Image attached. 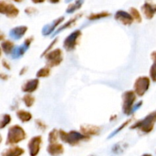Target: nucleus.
<instances>
[{
    "mask_svg": "<svg viewBox=\"0 0 156 156\" xmlns=\"http://www.w3.org/2000/svg\"><path fill=\"white\" fill-rule=\"evenodd\" d=\"M59 131V138L63 143H67L71 146L79 145L82 141H88L90 140V136L85 135L82 133H79L76 130H72L70 132H66L63 129Z\"/></svg>",
    "mask_w": 156,
    "mask_h": 156,
    "instance_id": "1",
    "label": "nucleus"
},
{
    "mask_svg": "<svg viewBox=\"0 0 156 156\" xmlns=\"http://www.w3.org/2000/svg\"><path fill=\"white\" fill-rule=\"evenodd\" d=\"M26 138L27 134L24 129L19 125H14L9 128L5 144L7 146H14L21 143Z\"/></svg>",
    "mask_w": 156,
    "mask_h": 156,
    "instance_id": "2",
    "label": "nucleus"
},
{
    "mask_svg": "<svg viewBox=\"0 0 156 156\" xmlns=\"http://www.w3.org/2000/svg\"><path fill=\"white\" fill-rule=\"evenodd\" d=\"M156 123V110L148 114L141 120L136 122L130 127V129H137L144 133H149L154 129Z\"/></svg>",
    "mask_w": 156,
    "mask_h": 156,
    "instance_id": "3",
    "label": "nucleus"
},
{
    "mask_svg": "<svg viewBox=\"0 0 156 156\" xmlns=\"http://www.w3.org/2000/svg\"><path fill=\"white\" fill-rule=\"evenodd\" d=\"M122 111L125 115H131L133 114V109L135 105V101H136V94L135 91H126L122 94Z\"/></svg>",
    "mask_w": 156,
    "mask_h": 156,
    "instance_id": "4",
    "label": "nucleus"
},
{
    "mask_svg": "<svg viewBox=\"0 0 156 156\" xmlns=\"http://www.w3.org/2000/svg\"><path fill=\"white\" fill-rule=\"evenodd\" d=\"M150 87V79L147 76H140L136 79L133 85V91L139 97H143Z\"/></svg>",
    "mask_w": 156,
    "mask_h": 156,
    "instance_id": "5",
    "label": "nucleus"
},
{
    "mask_svg": "<svg viewBox=\"0 0 156 156\" xmlns=\"http://www.w3.org/2000/svg\"><path fill=\"white\" fill-rule=\"evenodd\" d=\"M44 56L46 59V64L50 68L58 66L62 62V51L59 48L51 50Z\"/></svg>",
    "mask_w": 156,
    "mask_h": 156,
    "instance_id": "6",
    "label": "nucleus"
},
{
    "mask_svg": "<svg viewBox=\"0 0 156 156\" xmlns=\"http://www.w3.org/2000/svg\"><path fill=\"white\" fill-rule=\"evenodd\" d=\"M82 36V31L80 30H76L72 32L63 42V48L66 51H73L76 49V46L79 44V40Z\"/></svg>",
    "mask_w": 156,
    "mask_h": 156,
    "instance_id": "7",
    "label": "nucleus"
},
{
    "mask_svg": "<svg viewBox=\"0 0 156 156\" xmlns=\"http://www.w3.org/2000/svg\"><path fill=\"white\" fill-rule=\"evenodd\" d=\"M0 12L9 18H16L19 14V9L12 3L2 0L0 2Z\"/></svg>",
    "mask_w": 156,
    "mask_h": 156,
    "instance_id": "8",
    "label": "nucleus"
},
{
    "mask_svg": "<svg viewBox=\"0 0 156 156\" xmlns=\"http://www.w3.org/2000/svg\"><path fill=\"white\" fill-rule=\"evenodd\" d=\"M34 41V37H29L26 38L24 42L21 45L18 46V47H15L12 53V58L13 59H17L21 58V56H24V53L27 52V50L29 49V47L30 46L31 43Z\"/></svg>",
    "mask_w": 156,
    "mask_h": 156,
    "instance_id": "9",
    "label": "nucleus"
},
{
    "mask_svg": "<svg viewBox=\"0 0 156 156\" xmlns=\"http://www.w3.org/2000/svg\"><path fill=\"white\" fill-rule=\"evenodd\" d=\"M42 144V137L41 136H34L29 140L27 148L29 150L30 156H37L41 150V146Z\"/></svg>",
    "mask_w": 156,
    "mask_h": 156,
    "instance_id": "10",
    "label": "nucleus"
},
{
    "mask_svg": "<svg viewBox=\"0 0 156 156\" xmlns=\"http://www.w3.org/2000/svg\"><path fill=\"white\" fill-rule=\"evenodd\" d=\"M114 18L116 21H119L122 24L126 26L131 25L134 21L133 18L130 15V13H128L123 10L117 11L114 15Z\"/></svg>",
    "mask_w": 156,
    "mask_h": 156,
    "instance_id": "11",
    "label": "nucleus"
},
{
    "mask_svg": "<svg viewBox=\"0 0 156 156\" xmlns=\"http://www.w3.org/2000/svg\"><path fill=\"white\" fill-rule=\"evenodd\" d=\"M64 19H65V18L63 16H61L59 18H56V20H53L50 24H46L42 28V34L44 36H48V35L51 34L54 31L55 29L64 21Z\"/></svg>",
    "mask_w": 156,
    "mask_h": 156,
    "instance_id": "12",
    "label": "nucleus"
},
{
    "mask_svg": "<svg viewBox=\"0 0 156 156\" xmlns=\"http://www.w3.org/2000/svg\"><path fill=\"white\" fill-rule=\"evenodd\" d=\"M39 79H30V80H27V82H25L24 83V85L21 86V91L25 93H30L34 92L39 87Z\"/></svg>",
    "mask_w": 156,
    "mask_h": 156,
    "instance_id": "13",
    "label": "nucleus"
},
{
    "mask_svg": "<svg viewBox=\"0 0 156 156\" xmlns=\"http://www.w3.org/2000/svg\"><path fill=\"white\" fill-rule=\"evenodd\" d=\"M27 29L28 28H27V26L24 25L14 27L9 31V37L15 41H18V40L21 39L24 37L26 32L27 31Z\"/></svg>",
    "mask_w": 156,
    "mask_h": 156,
    "instance_id": "14",
    "label": "nucleus"
},
{
    "mask_svg": "<svg viewBox=\"0 0 156 156\" xmlns=\"http://www.w3.org/2000/svg\"><path fill=\"white\" fill-rule=\"evenodd\" d=\"M141 9L146 19H152L156 14V4L146 2L142 6Z\"/></svg>",
    "mask_w": 156,
    "mask_h": 156,
    "instance_id": "15",
    "label": "nucleus"
},
{
    "mask_svg": "<svg viewBox=\"0 0 156 156\" xmlns=\"http://www.w3.org/2000/svg\"><path fill=\"white\" fill-rule=\"evenodd\" d=\"M47 151L49 155L51 156H59L63 154L64 148L63 146L59 143H50V145L47 146Z\"/></svg>",
    "mask_w": 156,
    "mask_h": 156,
    "instance_id": "16",
    "label": "nucleus"
},
{
    "mask_svg": "<svg viewBox=\"0 0 156 156\" xmlns=\"http://www.w3.org/2000/svg\"><path fill=\"white\" fill-rule=\"evenodd\" d=\"M81 133L88 136H97L100 133L101 128L97 126H92V125H83L80 127Z\"/></svg>",
    "mask_w": 156,
    "mask_h": 156,
    "instance_id": "17",
    "label": "nucleus"
},
{
    "mask_svg": "<svg viewBox=\"0 0 156 156\" xmlns=\"http://www.w3.org/2000/svg\"><path fill=\"white\" fill-rule=\"evenodd\" d=\"M82 16V13H81V14H78L77 15H76V16L73 17V18H71V19L69 20V21H67V22H66L65 24H62V25L60 27H59V29H57V30H56V31H55L54 33H53V36H52V37H54L55 36H56V35H57L59 33H60L61 31H62V30H66V29H67V28H69V27H71L72 26L74 25V24H76V21H77V20L79 19V18H80Z\"/></svg>",
    "mask_w": 156,
    "mask_h": 156,
    "instance_id": "18",
    "label": "nucleus"
},
{
    "mask_svg": "<svg viewBox=\"0 0 156 156\" xmlns=\"http://www.w3.org/2000/svg\"><path fill=\"white\" fill-rule=\"evenodd\" d=\"M24 153V150L19 146H12L5 149L2 153V156H21Z\"/></svg>",
    "mask_w": 156,
    "mask_h": 156,
    "instance_id": "19",
    "label": "nucleus"
},
{
    "mask_svg": "<svg viewBox=\"0 0 156 156\" xmlns=\"http://www.w3.org/2000/svg\"><path fill=\"white\" fill-rule=\"evenodd\" d=\"M16 116L22 123H27L32 119L31 113L24 110H18L16 112Z\"/></svg>",
    "mask_w": 156,
    "mask_h": 156,
    "instance_id": "20",
    "label": "nucleus"
},
{
    "mask_svg": "<svg viewBox=\"0 0 156 156\" xmlns=\"http://www.w3.org/2000/svg\"><path fill=\"white\" fill-rule=\"evenodd\" d=\"M1 48L2 50L5 53L6 55L12 54V51L15 49V45H14V43L12 41H9V40H6L2 42L1 44Z\"/></svg>",
    "mask_w": 156,
    "mask_h": 156,
    "instance_id": "21",
    "label": "nucleus"
},
{
    "mask_svg": "<svg viewBox=\"0 0 156 156\" xmlns=\"http://www.w3.org/2000/svg\"><path fill=\"white\" fill-rule=\"evenodd\" d=\"M151 58H152V60L153 61V63L149 69V76H150L152 82H156V51L152 52L151 53Z\"/></svg>",
    "mask_w": 156,
    "mask_h": 156,
    "instance_id": "22",
    "label": "nucleus"
},
{
    "mask_svg": "<svg viewBox=\"0 0 156 156\" xmlns=\"http://www.w3.org/2000/svg\"><path fill=\"white\" fill-rule=\"evenodd\" d=\"M84 3V0H76L74 3H72L69 5L68 6V8L66 9V13L68 14H72L73 12H76L77 10L81 9V7L82 6Z\"/></svg>",
    "mask_w": 156,
    "mask_h": 156,
    "instance_id": "23",
    "label": "nucleus"
},
{
    "mask_svg": "<svg viewBox=\"0 0 156 156\" xmlns=\"http://www.w3.org/2000/svg\"><path fill=\"white\" fill-rule=\"evenodd\" d=\"M111 14L108 12H101L99 13H92L88 16V19L91 20V21H94V20L101 19V18H108V17L111 16Z\"/></svg>",
    "mask_w": 156,
    "mask_h": 156,
    "instance_id": "24",
    "label": "nucleus"
},
{
    "mask_svg": "<svg viewBox=\"0 0 156 156\" xmlns=\"http://www.w3.org/2000/svg\"><path fill=\"white\" fill-rule=\"evenodd\" d=\"M22 101L24 102V104L25 105V106L27 108H30L34 105L35 102V98L33 95H31L30 94H27L22 98Z\"/></svg>",
    "mask_w": 156,
    "mask_h": 156,
    "instance_id": "25",
    "label": "nucleus"
},
{
    "mask_svg": "<svg viewBox=\"0 0 156 156\" xmlns=\"http://www.w3.org/2000/svg\"><path fill=\"white\" fill-rule=\"evenodd\" d=\"M50 75V68L49 66L43 67L40 69L36 73L37 78H47Z\"/></svg>",
    "mask_w": 156,
    "mask_h": 156,
    "instance_id": "26",
    "label": "nucleus"
},
{
    "mask_svg": "<svg viewBox=\"0 0 156 156\" xmlns=\"http://www.w3.org/2000/svg\"><path fill=\"white\" fill-rule=\"evenodd\" d=\"M129 13L132 15V17L133 18L134 21H136L137 23H141L142 22V16L140 12H139V10L137 9L134 7H131L129 9Z\"/></svg>",
    "mask_w": 156,
    "mask_h": 156,
    "instance_id": "27",
    "label": "nucleus"
},
{
    "mask_svg": "<svg viewBox=\"0 0 156 156\" xmlns=\"http://www.w3.org/2000/svg\"><path fill=\"white\" fill-rule=\"evenodd\" d=\"M59 136V131H58L56 129H53L49 133L48 136V141L50 143H57L58 138Z\"/></svg>",
    "mask_w": 156,
    "mask_h": 156,
    "instance_id": "28",
    "label": "nucleus"
},
{
    "mask_svg": "<svg viewBox=\"0 0 156 156\" xmlns=\"http://www.w3.org/2000/svg\"><path fill=\"white\" fill-rule=\"evenodd\" d=\"M132 120H133L132 119H129V120H126V121H125L124 123H123V124L120 125V126H119V127L117 128V129H115V130H114V132L111 133L110 134L109 136H108V139H111V138H112V137H114V136L117 135V133H120V131L122 130V129H123L125 127H126V126H127L128 125H129V123H130L131 122H132Z\"/></svg>",
    "mask_w": 156,
    "mask_h": 156,
    "instance_id": "29",
    "label": "nucleus"
},
{
    "mask_svg": "<svg viewBox=\"0 0 156 156\" xmlns=\"http://www.w3.org/2000/svg\"><path fill=\"white\" fill-rule=\"evenodd\" d=\"M11 120H12V117L9 114H3L2 116L1 121H0V128L4 129L6 126H8L11 123Z\"/></svg>",
    "mask_w": 156,
    "mask_h": 156,
    "instance_id": "30",
    "label": "nucleus"
},
{
    "mask_svg": "<svg viewBox=\"0 0 156 156\" xmlns=\"http://www.w3.org/2000/svg\"><path fill=\"white\" fill-rule=\"evenodd\" d=\"M126 144H122V143H117L115 144L112 148V152L114 153L117 154V155H120V154L123 153V151L125 150V149L126 148Z\"/></svg>",
    "mask_w": 156,
    "mask_h": 156,
    "instance_id": "31",
    "label": "nucleus"
},
{
    "mask_svg": "<svg viewBox=\"0 0 156 156\" xmlns=\"http://www.w3.org/2000/svg\"><path fill=\"white\" fill-rule=\"evenodd\" d=\"M57 41H58V38H55V40L54 41H53L51 42V44H50V45L48 46V47H47V48L45 50H44V52H43L42 53V54H41V57H43V56H45L46 54H47V53H49V52H50V50H51L52 48H53V46L55 45V44H56V43H57Z\"/></svg>",
    "mask_w": 156,
    "mask_h": 156,
    "instance_id": "32",
    "label": "nucleus"
},
{
    "mask_svg": "<svg viewBox=\"0 0 156 156\" xmlns=\"http://www.w3.org/2000/svg\"><path fill=\"white\" fill-rule=\"evenodd\" d=\"M35 123H36V126H37L38 129H41V131H45L47 129V125L44 122L41 121V120H35Z\"/></svg>",
    "mask_w": 156,
    "mask_h": 156,
    "instance_id": "33",
    "label": "nucleus"
},
{
    "mask_svg": "<svg viewBox=\"0 0 156 156\" xmlns=\"http://www.w3.org/2000/svg\"><path fill=\"white\" fill-rule=\"evenodd\" d=\"M37 10L34 7H27V9L24 10V12H25L27 15H29V16H32V15H35V14L37 13Z\"/></svg>",
    "mask_w": 156,
    "mask_h": 156,
    "instance_id": "34",
    "label": "nucleus"
},
{
    "mask_svg": "<svg viewBox=\"0 0 156 156\" xmlns=\"http://www.w3.org/2000/svg\"><path fill=\"white\" fill-rule=\"evenodd\" d=\"M2 65L3 67H4L5 69H6L7 70H10L11 69L10 64L9 63V62H8L6 59H3L2 60Z\"/></svg>",
    "mask_w": 156,
    "mask_h": 156,
    "instance_id": "35",
    "label": "nucleus"
},
{
    "mask_svg": "<svg viewBox=\"0 0 156 156\" xmlns=\"http://www.w3.org/2000/svg\"><path fill=\"white\" fill-rule=\"evenodd\" d=\"M142 105H143V101H141L139 102V103L136 104V105H134V107H133V113H135L136 111H137V110L140 109V108H141Z\"/></svg>",
    "mask_w": 156,
    "mask_h": 156,
    "instance_id": "36",
    "label": "nucleus"
},
{
    "mask_svg": "<svg viewBox=\"0 0 156 156\" xmlns=\"http://www.w3.org/2000/svg\"><path fill=\"white\" fill-rule=\"evenodd\" d=\"M31 2L34 4H41V3H44L45 0H31Z\"/></svg>",
    "mask_w": 156,
    "mask_h": 156,
    "instance_id": "37",
    "label": "nucleus"
},
{
    "mask_svg": "<svg viewBox=\"0 0 156 156\" xmlns=\"http://www.w3.org/2000/svg\"><path fill=\"white\" fill-rule=\"evenodd\" d=\"M27 67H23L22 69L21 70V73H20V76H22L23 74H24L26 73V71H27Z\"/></svg>",
    "mask_w": 156,
    "mask_h": 156,
    "instance_id": "38",
    "label": "nucleus"
},
{
    "mask_svg": "<svg viewBox=\"0 0 156 156\" xmlns=\"http://www.w3.org/2000/svg\"><path fill=\"white\" fill-rule=\"evenodd\" d=\"M48 1L52 4H56V3H59L60 0H48Z\"/></svg>",
    "mask_w": 156,
    "mask_h": 156,
    "instance_id": "39",
    "label": "nucleus"
},
{
    "mask_svg": "<svg viewBox=\"0 0 156 156\" xmlns=\"http://www.w3.org/2000/svg\"><path fill=\"white\" fill-rule=\"evenodd\" d=\"M12 1H13V2H18V3H21V2H22L23 1H24V0H12Z\"/></svg>",
    "mask_w": 156,
    "mask_h": 156,
    "instance_id": "40",
    "label": "nucleus"
},
{
    "mask_svg": "<svg viewBox=\"0 0 156 156\" xmlns=\"http://www.w3.org/2000/svg\"><path fill=\"white\" fill-rule=\"evenodd\" d=\"M142 156H152V155H150V154H144V155H143Z\"/></svg>",
    "mask_w": 156,
    "mask_h": 156,
    "instance_id": "41",
    "label": "nucleus"
},
{
    "mask_svg": "<svg viewBox=\"0 0 156 156\" xmlns=\"http://www.w3.org/2000/svg\"><path fill=\"white\" fill-rule=\"evenodd\" d=\"M70 1H71V0H66V2H70Z\"/></svg>",
    "mask_w": 156,
    "mask_h": 156,
    "instance_id": "42",
    "label": "nucleus"
}]
</instances>
